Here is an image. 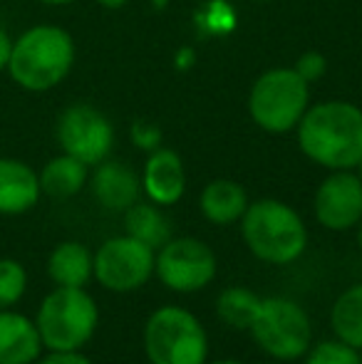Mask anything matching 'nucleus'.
Segmentation results:
<instances>
[{
    "label": "nucleus",
    "instance_id": "obj_22",
    "mask_svg": "<svg viewBox=\"0 0 362 364\" xmlns=\"http://www.w3.org/2000/svg\"><path fill=\"white\" fill-rule=\"evenodd\" d=\"M303 360L305 364H362V352L333 337V340H320L318 345H310Z\"/></svg>",
    "mask_w": 362,
    "mask_h": 364
},
{
    "label": "nucleus",
    "instance_id": "obj_33",
    "mask_svg": "<svg viewBox=\"0 0 362 364\" xmlns=\"http://www.w3.org/2000/svg\"><path fill=\"white\" fill-rule=\"evenodd\" d=\"M355 168H358V176H360V181H362V159L358 161V166H355Z\"/></svg>",
    "mask_w": 362,
    "mask_h": 364
},
{
    "label": "nucleus",
    "instance_id": "obj_24",
    "mask_svg": "<svg viewBox=\"0 0 362 364\" xmlns=\"http://www.w3.org/2000/svg\"><path fill=\"white\" fill-rule=\"evenodd\" d=\"M132 141L134 146L144 149V151H154V149L161 146V129L151 122H144V119H137L132 124Z\"/></svg>",
    "mask_w": 362,
    "mask_h": 364
},
{
    "label": "nucleus",
    "instance_id": "obj_14",
    "mask_svg": "<svg viewBox=\"0 0 362 364\" xmlns=\"http://www.w3.org/2000/svg\"><path fill=\"white\" fill-rule=\"evenodd\" d=\"M40 178L20 159H0V213L20 216L30 211L40 198Z\"/></svg>",
    "mask_w": 362,
    "mask_h": 364
},
{
    "label": "nucleus",
    "instance_id": "obj_19",
    "mask_svg": "<svg viewBox=\"0 0 362 364\" xmlns=\"http://www.w3.org/2000/svg\"><path fill=\"white\" fill-rule=\"evenodd\" d=\"M330 327L338 340L362 352V283L350 285L330 307Z\"/></svg>",
    "mask_w": 362,
    "mask_h": 364
},
{
    "label": "nucleus",
    "instance_id": "obj_32",
    "mask_svg": "<svg viewBox=\"0 0 362 364\" xmlns=\"http://www.w3.org/2000/svg\"><path fill=\"white\" fill-rule=\"evenodd\" d=\"M151 3H154V5H156V8H164V5H166V3H169V0H151Z\"/></svg>",
    "mask_w": 362,
    "mask_h": 364
},
{
    "label": "nucleus",
    "instance_id": "obj_27",
    "mask_svg": "<svg viewBox=\"0 0 362 364\" xmlns=\"http://www.w3.org/2000/svg\"><path fill=\"white\" fill-rule=\"evenodd\" d=\"M10 53H13V40H10V35L0 28V73H3V70H8Z\"/></svg>",
    "mask_w": 362,
    "mask_h": 364
},
{
    "label": "nucleus",
    "instance_id": "obj_5",
    "mask_svg": "<svg viewBox=\"0 0 362 364\" xmlns=\"http://www.w3.org/2000/svg\"><path fill=\"white\" fill-rule=\"evenodd\" d=\"M35 325L43 347L53 352H75L92 340L100 325V310L85 288H55L40 302Z\"/></svg>",
    "mask_w": 362,
    "mask_h": 364
},
{
    "label": "nucleus",
    "instance_id": "obj_28",
    "mask_svg": "<svg viewBox=\"0 0 362 364\" xmlns=\"http://www.w3.org/2000/svg\"><path fill=\"white\" fill-rule=\"evenodd\" d=\"M102 8H110V10H117V8H124L129 0H97Z\"/></svg>",
    "mask_w": 362,
    "mask_h": 364
},
{
    "label": "nucleus",
    "instance_id": "obj_1",
    "mask_svg": "<svg viewBox=\"0 0 362 364\" xmlns=\"http://www.w3.org/2000/svg\"><path fill=\"white\" fill-rule=\"evenodd\" d=\"M300 151L318 166L345 171L362 159V109L350 102H323L298 122Z\"/></svg>",
    "mask_w": 362,
    "mask_h": 364
},
{
    "label": "nucleus",
    "instance_id": "obj_4",
    "mask_svg": "<svg viewBox=\"0 0 362 364\" xmlns=\"http://www.w3.org/2000/svg\"><path fill=\"white\" fill-rule=\"evenodd\" d=\"M144 355L149 364H206L208 335L201 320L181 305H161L144 322Z\"/></svg>",
    "mask_w": 362,
    "mask_h": 364
},
{
    "label": "nucleus",
    "instance_id": "obj_10",
    "mask_svg": "<svg viewBox=\"0 0 362 364\" xmlns=\"http://www.w3.org/2000/svg\"><path fill=\"white\" fill-rule=\"evenodd\" d=\"M55 134H58V144L63 146V154L80 159L87 166L105 161L115 144V129L110 119L97 107L85 102L70 105L60 114Z\"/></svg>",
    "mask_w": 362,
    "mask_h": 364
},
{
    "label": "nucleus",
    "instance_id": "obj_25",
    "mask_svg": "<svg viewBox=\"0 0 362 364\" xmlns=\"http://www.w3.org/2000/svg\"><path fill=\"white\" fill-rule=\"evenodd\" d=\"M325 68H328V63H325V58L320 53H305V55H300L298 63H295V73L303 77L308 85L320 80V77L325 75Z\"/></svg>",
    "mask_w": 362,
    "mask_h": 364
},
{
    "label": "nucleus",
    "instance_id": "obj_23",
    "mask_svg": "<svg viewBox=\"0 0 362 364\" xmlns=\"http://www.w3.org/2000/svg\"><path fill=\"white\" fill-rule=\"evenodd\" d=\"M28 288V273L18 260L0 258V310L10 307L25 295Z\"/></svg>",
    "mask_w": 362,
    "mask_h": 364
},
{
    "label": "nucleus",
    "instance_id": "obj_20",
    "mask_svg": "<svg viewBox=\"0 0 362 364\" xmlns=\"http://www.w3.org/2000/svg\"><path fill=\"white\" fill-rule=\"evenodd\" d=\"M124 228L127 235L142 240L149 248H161L171 238V223L164 213L159 211L156 203H142L137 201L124 211Z\"/></svg>",
    "mask_w": 362,
    "mask_h": 364
},
{
    "label": "nucleus",
    "instance_id": "obj_8",
    "mask_svg": "<svg viewBox=\"0 0 362 364\" xmlns=\"http://www.w3.org/2000/svg\"><path fill=\"white\" fill-rule=\"evenodd\" d=\"M218 270L216 253L198 238H169L154 250V275L166 290L193 295L213 283Z\"/></svg>",
    "mask_w": 362,
    "mask_h": 364
},
{
    "label": "nucleus",
    "instance_id": "obj_16",
    "mask_svg": "<svg viewBox=\"0 0 362 364\" xmlns=\"http://www.w3.org/2000/svg\"><path fill=\"white\" fill-rule=\"evenodd\" d=\"M248 208V193L231 178H213L198 196V211L213 225H231L243 218Z\"/></svg>",
    "mask_w": 362,
    "mask_h": 364
},
{
    "label": "nucleus",
    "instance_id": "obj_26",
    "mask_svg": "<svg viewBox=\"0 0 362 364\" xmlns=\"http://www.w3.org/2000/svg\"><path fill=\"white\" fill-rule=\"evenodd\" d=\"M35 364H92V360L85 357L80 350H75V352H53L50 350L48 357L35 360Z\"/></svg>",
    "mask_w": 362,
    "mask_h": 364
},
{
    "label": "nucleus",
    "instance_id": "obj_12",
    "mask_svg": "<svg viewBox=\"0 0 362 364\" xmlns=\"http://www.w3.org/2000/svg\"><path fill=\"white\" fill-rule=\"evenodd\" d=\"M142 191L156 206H174L186 191V168L176 151L154 149L144 164L142 173Z\"/></svg>",
    "mask_w": 362,
    "mask_h": 364
},
{
    "label": "nucleus",
    "instance_id": "obj_3",
    "mask_svg": "<svg viewBox=\"0 0 362 364\" xmlns=\"http://www.w3.org/2000/svg\"><path fill=\"white\" fill-rule=\"evenodd\" d=\"M75 65V43L58 25H35L13 40L8 73L28 92H48L70 75Z\"/></svg>",
    "mask_w": 362,
    "mask_h": 364
},
{
    "label": "nucleus",
    "instance_id": "obj_21",
    "mask_svg": "<svg viewBox=\"0 0 362 364\" xmlns=\"http://www.w3.org/2000/svg\"><path fill=\"white\" fill-rule=\"evenodd\" d=\"M261 305V297L253 290L243 288V285H228L226 290L218 292L216 297V317L231 330H248L256 317V310Z\"/></svg>",
    "mask_w": 362,
    "mask_h": 364
},
{
    "label": "nucleus",
    "instance_id": "obj_15",
    "mask_svg": "<svg viewBox=\"0 0 362 364\" xmlns=\"http://www.w3.org/2000/svg\"><path fill=\"white\" fill-rule=\"evenodd\" d=\"M40 350L38 325L18 312L0 310V364H33Z\"/></svg>",
    "mask_w": 362,
    "mask_h": 364
},
{
    "label": "nucleus",
    "instance_id": "obj_7",
    "mask_svg": "<svg viewBox=\"0 0 362 364\" xmlns=\"http://www.w3.org/2000/svg\"><path fill=\"white\" fill-rule=\"evenodd\" d=\"M308 82L295 70H268L256 80L248 97V109L261 129L283 134L298 127L308 109Z\"/></svg>",
    "mask_w": 362,
    "mask_h": 364
},
{
    "label": "nucleus",
    "instance_id": "obj_17",
    "mask_svg": "<svg viewBox=\"0 0 362 364\" xmlns=\"http://www.w3.org/2000/svg\"><path fill=\"white\" fill-rule=\"evenodd\" d=\"M48 275L58 288H85L95 278V255L87 245L65 240L50 253Z\"/></svg>",
    "mask_w": 362,
    "mask_h": 364
},
{
    "label": "nucleus",
    "instance_id": "obj_29",
    "mask_svg": "<svg viewBox=\"0 0 362 364\" xmlns=\"http://www.w3.org/2000/svg\"><path fill=\"white\" fill-rule=\"evenodd\" d=\"M355 228H358V230H355V240H358V248L362 250V218H360V223L355 225Z\"/></svg>",
    "mask_w": 362,
    "mask_h": 364
},
{
    "label": "nucleus",
    "instance_id": "obj_6",
    "mask_svg": "<svg viewBox=\"0 0 362 364\" xmlns=\"http://www.w3.org/2000/svg\"><path fill=\"white\" fill-rule=\"evenodd\" d=\"M248 332L253 342L278 362L303 360L313 345V322L290 297H261Z\"/></svg>",
    "mask_w": 362,
    "mask_h": 364
},
{
    "label": "nucleus",
    "instance_id": "obj_11",
    "mask_svg": "<svg viewBox=\"0 0 362 364\" xmlns=\"http://www.w3.org/2000/svg\"><path fill=\"white\" fill-rule=\"evenodd\" d=\"M315 218L328 230H350L362 218V181L350 168L335 171L318 186L313 198Z\"/></svg>",
    "mask_w": 362,
    "mask_h": 364
},
{
    "label": "nucleus",
    "instance_id": "obj_31",
    "mask_svg": "<svg viewBox=\"0 0 362 364\" xmlns=\"http://www.w3.org/2000/svg\"><path fill=\"white\" fill-rule=\"evenodd\" d=\"M206 364H246L241 360H216V362H206Z\"/></svg>",
    "mask_w": 362,
    "mask_h": 364
},
{
    "label": "nucleus",
    "instance_id": "obj_9",
    "mask_svg": "<svg viewBox=\"0 0 362 364\" xmlns=\"http://www.w3.org/2000/svg\"><path fill=\"white\" fill-rule=\"evenodd\" d=\"M154 275V248L132 235H117L97 248L95 280L117 295L144 288Z\"/></svg>",
    "mask_w": 362,
    "mask_h": 364
},
{
    "label": "nucleus",
    "instance_id": "obj_13",
    "mask_svg": "<svg viewBox=\"0 0 362 364\" xmlns=\"http://www.w3.org/2000/svg\"><path fill=\"white\" fill-rule=\"evenodd\" d=\"M92 193L107 211H127L139 201L142 178L122 161H100L92 173Z\"/></svg>",
    "mask_w": 362,
    "mask_h": 364
},
{
    "label": "nucleus",
    "instance_id": "obj_30",
    "mask_svg": "<svg viewBox=\"0 0 362 364\" xmlns=\"http://www.w3.org/2000/svg\"><path fill=\"white\" fill-rule=\"evenodd\" d=\"M40 3H45V5H70V3H75V0H40Z\"/></svg>",
    "mask_w": 362,
    "mask_h": 364
},
{
    "label": "nucleus",
    "instance_id": "obj_18",
    "mask_svg": "<svg viewBox=\"0 0 362 364\" xmlns=\"http://www.w3.org/2000/svg\"><path fill=\"white\" fill-rule=\"evenodd\" d=\"M40 191L48 193L50 198H73L87 183V164L80 159L70 156V154H60V156L50 159L40 171Z\"/></svg>",
    "mask_w": 362,
    "mask_h": 364
},
{
    "label": "nucleus",
    "instance_id": "obj_2",
    "mask_svg": "<svg viewBox=\"0 0 362 364\" xmlns=\"http://www.w3.org/2000/svg\"><path fill=\"white\" fill-rule=\"evenodd\" d=\"M241 238L253 258L268 265H290L308 250V225L293 206L278 198L248 203Z\"/></svg>",
    "mask_w": 362,
    "mask_h": 364
}]
</instances>
